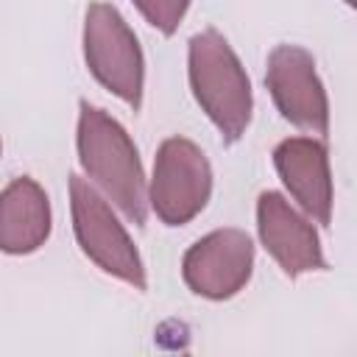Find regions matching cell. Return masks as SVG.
I'll return each mask as SVG.
<instances>
[{
	"instance_id": "3957f363",
	"label": "cell",
	"mask_w": 357,
	"mask_h": 357,
	"mask_svg": "<svg viewBox=\"0 0 357 357\" xmlns=\"http://www.w3.org/2000/svg\"><path fill=\"white\" fill-rule=\"evenodd\" d=\"M84 56L92 70V75L112 89L117 98H123L131 109H139L142 103V50L128 28V22L120 17V11L109 3H92L86 8L84 22Z\"/></svg>"
},
{
	"instance_id": "8fae6325",
	"label": "cell",
	"mask_w": 357,
	"mask_h": 357,
	"mask_svg": "<svg viewBox=\"0 0 357 357\" xmlns=\"http://www.w3.org/2000/svg\"><path fill=\"white\" fill-rule=\"evenodd\" d=\"M134 6L142 11V17L156 31L170 36L178 28V22L184 20V14L190 8V0H134Z\"/></svg>"
},
{
	"instance_id": "30bf717a",
	"label": "cell",
	"mask_w": 357,
	"mask_h": 357,
	"mask_svg": "<svg viewBox=\"0 0 357 357\" xmlns=\"http://www.w3.org/2000/svg\"><path fill=\"white\" fill-rule=\"evenodd\" d=\"M50 234V201L45 190L28 178H14L0 192V251L31 254Z\"/></svg>"
},
{
	"instance_id": "7a4b0ae2",
	"label": "cell",
	"mask_w": 357,
	"mask_h": 357,
	"mask_svg": "<svg viewBox=\"0 0 357 357\" xmlns=\"http://www.w3.org/2000/svg\"><path fill=\"white\" fill-rule=\"evenodd\" d=\"M190 86L223 139L237 142L251 123V84L229 42L212 28L190 39Z\"/></svg>"
},
{
	"instance_id": "6da1fadb",
	"label": "cell",
	"mask_w": 357,
	"mask_h": 357,
	"mask_svg": "<svg viewBox=\"0 0 357 357\" xmlns=\"http://www.w3.org/2000/svg\"><path fill=\"white\" fill-rule=\"evenodd\" d=\"M78 156L89 178L123 209L128 220L142 226L148 218V192L137 148L114 117L86 100H81L78 117Z\"/></svg>"
},
{
	"instance_id": "52a82bcc",
	"label": "cell",
	"mask_w": 357,
	"mask_h": 357,
	"mask_svg": "<svg viewBox=\"0 0 357 357\" xmlns=\"http://www.w3.org/2000/svg\"><path fill=\"white\" fill-rule=\"evenodd\" d=\"M254 268V243L240 229H218L201 237L181 262L184 282L204 298H231L245 287Z\"/></svg>"
},
{
	"instance_id": "ba28073f",
	"label": "cell",
	"mask_w": 357,
	"mask_h": 357,
	"mask_svg": "<svg viewBox=\"0 0 357 357\" xmlns=\"http://www.w3.org/2000/svg\"><path fill=\"white\" fill-rule=\"evenodd\" d=\"M257 226L262 245L279 262L287 276L326 268L318 231L312 223L298 215L279 192H262L257 204Z\"/></svg>"
},
{
	"instance_id": "9c48e42d",
	"label": "cell",
	"mask_w": 357,
	"mask_h": 357,
	"mask_svg": "<svg viewBox=\"0 0 357 357\" xmlns=\"http://www.w3.org/2000/svg\"><path fill=\"white\" fill-rule=\"evenodd\" d=\"M273 165L301 209L326 226L332 218V176L326 145L312 137H290L273 151Z\"/></svg>"
},
{
	"instance_id": "5b68a950",
	"label": "cell",
	"mask_w": 357,
	"mask_h": 357,
	"mask_svg": "<svg viewBox=\"0 0 357 357\" xmlns=\"http://www.w3.org/2000/svg\"><path fill=\"white\" fill-rule=\"evenodd\" d=\"M212 170L201 148L184 137H170L162 142L153 165L148 201L162 223L184 226L209 201Z\"/></svg>"
},
{
	"instance_id": "8992f818",
	"label": "cell",
	"mask_w": 357,
	"mask_h": 357,
	"mask_svg": "<svg viewBox=\"0 0 357 357\" xmlns=\"http://www.w3.org/2000/svg\"><path fill=\"white\" fill-rule=\"evenodd\" d=\"M265 84L276 109L304 131H329V100L312 56L298 45H279L268 56Z\"/></svg>"
},
{
	"instance_id": "277c9868",
	"label": "cell",
	"mask_w": 357,
	"mask_h": 357,
	"mask_svg": "<svg viewBox=\"0 0 357 357\" xmlns=\"http://www.w3.org/2000/svg\"><path fill=\"white\" fill-rule=\"evenodd\" d=\"M70 201H73V226L81 251L106 273L128 282L137 290H145V268L142 259L114 218L106 198L81 176H70Z\"/></svg>"
}]
</instances>
